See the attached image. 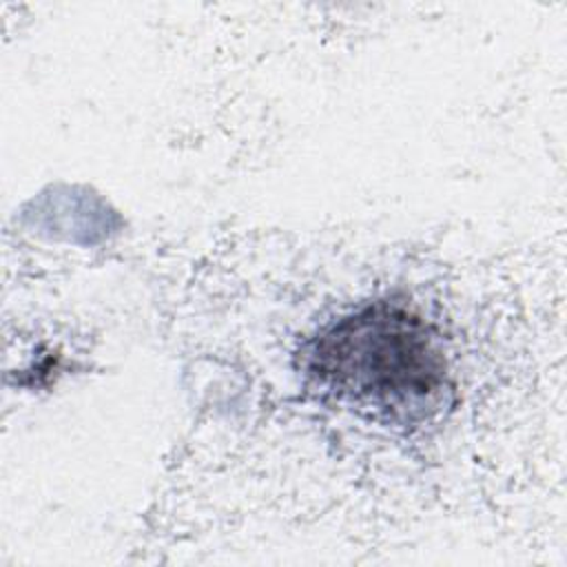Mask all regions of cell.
<instances>
[{"label":"cell","mask_w":567,"mask_h":567,"mask_svg":"<svg viewBox=\"0 0 567 567\" xmlns=\"http://www.w3.org/2000/svg\"><path fill=\"white\" fill-rule=\"evenodd\" d=\"M303 368L323 396L394 425L434 414L450 390L436 337L416 315L388 303L328 326L308 346Z\"/></svg>","instance_id":"obj_1"}]
</instances>
